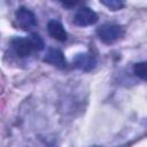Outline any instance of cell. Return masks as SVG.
I'll return each mask as SVG.
<instances>
[{"label":"cell","instance_id":"obj_1","mask_svg":"<svg viewBox=\"0 0 147 147\" xmlns=\"http://www.w3.org/2000/svg\"><path fill=\"white\" fill-rule=\"evenodd\" d=\"M99 39L105 44H113L124 36V28L118 24L105 23L96 29Z\"/></svg>","mask_w":147,"mask_h":147},{"label":"cell","instance_id":"obj_2","mask_svg":"<svg viewBox=\"0 0 147 147\" xmlns=\"http://www.w3.org/2000/svg\"><path fill=\"white\" fill-rule=\"evenodd\" d=\"M15 23L20 29L24 31H31L38 24L34 13L23 6L17 8L15 11Z\"/></svg>","mask_w":147,"mask_h":147},{"label":"cell","instance_id":"obj_3","mask_svg":"<svg viewBox=\"0 0 147 147\" xmlns=\"http://www.w3.org/2000/svg\"><path fill=\"white\" fill-rule=\"evenodd\" d=\"M98 14L94 10H92L90 7L83 6L75 13L72 22L77 26H88L95 24L98 22Z\"/></svg>","mask_w":147,"mask_h":147},{"label":"cell","instance_id":"obj_4","mask_svg":"<svg viewBox=\"0 0 147 147\" xmlns=\"http://www.w3.org/2000/svg\"><path fill=\"white\" fill-rule=\"evenodd\" d=\"M10 46H11L14 53L18 57H28L34 51V47L32 45L30 37H28V38L16 37L10 41Z\"/></svg>","mask_w":147,"mask_h":147},{"label":"cell","instance_id":"obj_5","mask_svg":"<svg viewBox=\"0 0 147 147\" xmlns=\"http://www.w3.org/2000/svg\"><path fill=\"white\" fill-rule=\"evenodd\" d=\"M72 63H74L75 68H77L82 71H91L96 65V57L92 53H88V52L78 53L75 55Z\"/></svg>","mask_w":147,"mask_h":147},{"label":"cell","instance_id":"obj_6","mask_svg":"<svg viewBox=\"0 0 147 147\" xmlns=\"http://www.w3.org/2000/svg\"><path fill=\"white\" fill-rule=\"evenodd\" d=\"M42 61L48 63V64H52V65H54L59 69H64V68H67V64H68L63 53L60 49L53 48V47L47 49Z\"/></svg>","mask_w":147,"mask_h":147},{"label":"cell","instance_id":"obj_7","mask_svg":"<svg viewBox=\"0 0 147 147\" xmlns=\"http://www.w3.org/2000/svg\"><path fill=\"white\" fill-rule=\"evenodd\" d=\"M47 31H48V34L57 41L63 42L68 38V33H67L64 26L56 20H51L47 23Z\"/></svg>","mask_w":147,"mask_h":147},{"label":"cell","instance_id":"obj_8","mask_svg":"<svg viewBox=\"0 0 147 147\" xmlns=\"http://www.w3.org/2000/svg\"><path fill=\"white\" fill-rule=\"evenodd\" d=\"M133 74L138 78L147 82V61H141L136 63L133 65Z\"/></svg>","mask_w":147,"mask_h":147},{"label":"cell","instance_id":"obj_9","mask_svg":"<svg viewBox=\"0 0 147 147\" xmlns=\"http://www.w3.org/2000/svg\"><path fill=\"white\" fill-rule=\"evenodd\" d=\"M100 2L110 10H118L124 7V2L121 0H101Z\"/></svg>","mask_w":147,"mask_h":147},{"label":"cell","instance_id":"obj_10","mask_svg":"<svg viewBox=\"0 0 147 147\" xmlns=\"http://www.w3.org/2000/svg\"><path fill=\"white\" fill-rule=\"evenodd\" d=\"M30 39L32 41V45L34 47V51L39 52V51H42L45 48V42L42 40V38L38 34V33H31L30 36Z\"/></svg>","mask_w":147,"mask_h":147}]
</instances>
